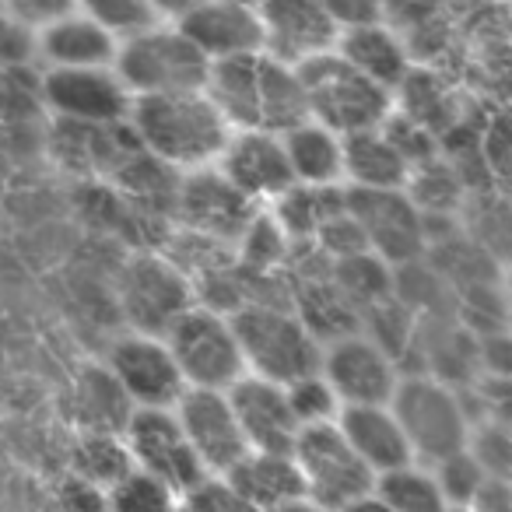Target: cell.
Masks as SVG:
<instances>
[{
	"mask_svg": "<svg viewBox=\"0 0 512 512\" xmlns=\"http://www.w3.org/2000/svg\"><path fill=\"white\" fill-rule=\"evenodd\" d=\"M120 39L81 11H71L39 32V57L46 71H81V67H113Z\"/></svg>",
	"mask_w": 512,
	"mask_h": 512,
	"instance_id": "603a6c76",
	"label": "cell"
},
{
	"mask_svg": "<svg viewBox=\"0 0 512 512\" xmlns=\"http://www.w3.org/2000/svg\"><path fill=\"white\" fill-rule=\"evenodd\" d=\"M0 512H4V509H0Z\"/></svg>",
	"mask_w": 512,
	"mask_h": 512,
	"instance_id": "bcb514c9",
	"label": "cell"
},
{
	"mask_svg": "<svg viewBox=\"0 0 512 512\" xmlns=\"http://www.w3.org/2000/svg\"><path fill=\"white\" fill-rule=\"evenodd\" d=\"M165 344L183 372L186 390H232L246 376V358L232 316L204 302H193L165 330Z\"/></svg>",
	"mask_w": 512,
	"mask_h": 512,
	"instance_id": "52a82bcc",
	"label": "cell"
},
{
	"mask_svg": "<svg viewBox=\"0 0 512 512\" xmlns=\"http://www.w3.org/2000/svg\"><path fill=\"white\" fill-rule=\"evenodd\" d=\"M414 162L397 137L379 130L344 137V179L351 190H404L411 183Z\"/></svg>",
	"mask_w": 512,
	"mask_h": 512,
	"instance_id": "cb8c5ba5",
	"label": "cell"
},
{
	"mask_svg": "<svg viewBox=\"0 0 512 512\" xmlns=\"http://www.w3.org/2000/svg\"><path fill=\"white\" fill-rule=\"evenodd\" d=\"M428 467L435 470V477H439L442 491H446L453 509H470V502L477 498L481 484L488 481V470L477 463V456L470 453V449H460V453L446 456V460H439V463H428Z\"/></svg>",
	"mask_w": 512,
	"mask_h": 512,
	"instance_id": "d6a6232c",
	"label": "cell"
},
{
	"mask_svg": "<svg viewBox=\"0 0 512 512\" xmlns=\"http://www.w3.org/2000/svg\"><path fill=\"white\" fill-rule=\"evenodd\" d=\"M39 95L60 123L81 127H120L130 120L134 95L123 88L113 67H81V71H46Z\"/></svg>",
	"mask_w": 512,
	"mask_h": 512,
	"instance_id": "30bf717a",
	"label": "cell"
},
{
	"mask_svg": "<svg viewBox=\"0 0 512 512\" xmlns=\"http://www.w3.org/2000/svg\"><path fill=\"white\" fill-rule=\"evenodd\" d=\"M179 509V491L162 484L158 477L144 474V470H130L123 474L113 488L106 491V512H176Z\"/></svg>",
	"mask_w": 512,
	"mask_h": 512,
	"instance_id": "f546056e",
	"label": "cell"
},
{
	"mask_svg": "<svg viewBox=\"0 0 512 512\" xmlns=\"http://www.w3.org/2000/svg\"><path fill=\"white\" fill-rule=\"evenodd\" d=\"M120 299L137 334L165 337V330L193 306V288L169 256H137L123 271Z\"/></svg>",
	"mask_w": 512,
	"mask_h": 512,
	"instance_id": "5bb4252c",
	"label": "cell"
},
{
	"mask_svg": "<svg viewBox=\"0 0 512 512\" xmlns=\"http://www.w3.org/2000/svg\"><path fill=\"white\" fill-rule=\"evenodd\" d=\"M453 512H470V509H453Z\"/></svg>",
	"mask_w": 512,
	"mask_h": 512,
	"instance_id": "ee69618b",
	"label": "cell"
},
{
	"mask_svg": "<svg viewBox=\"0 0 512 512\" xmlns=\"http://www.w3.org/2000/svg\"><path fill=\"white\" fill-rule=\"evenodd\" d=\"M74 404H78V418L85 425V432H113L123 435L134 404L127 400V393L120 390L109 369H92L81 376L78 390H74Z\"/></svg>",
	"mask_w": 512,
	"mask_h": 512,
	"instance_id": "83f0119b",
	"label": "cell"
},
{
	"mask_svg": "<svg viewBox=\"0 0 512 512\" xmlns=\"http://www.w3.org/2000/svg\"><path fill=\"white\" fill-rule=\"evenodd\" d=\"M176 211L179 221L190 228L193 235H204L211 242H239L246 228L253 225L256 211L253 200H246L218 169H197L186 172L176 193Z\"/></svg>",
	"mask_w": 512,
	"mask_h": 512,
	"instance_id": "2e32d148",
	"label": "cell"
},
{
	"mask_svg": "<svg viewBox=\"0 0 512 512\" xmlns=\"http://www.w3.org/2000/svg\"><path fill=\"white\" fill-rule=\"evenodd\" d=\"M249 4H256V0H249Z\"/></svg>",
	"mask_w": 512,
	"mask_h": 512,
	"instance_id": "f6af8a7d",
	"label": "cell"
},
{
	"mask_svg": "<svg viewBox=\"0 0 512 512\" xmlns=\"http://www.w3.org/2000/svg\"><path fill=\"white\" fill-rule=\"evenodd\" d=\"M109 376L120 383L127 400L137 407H176L186 393V379L172 358L165 337L155 334H127L109 348L106 355Z\"/></svg>",
	"mask_w": 512,
	"mask_h": 512,
	"instance_id": "4fadbf2b",
	"label": "cell"
},
{
	"mask_svg": "<svg viewBox=\"0 0 512 512\" xmlns=\"http://www.w3.org/2000/svg\"><path fill=\"white\" fill-rule=\"evenodd\" d=\"M176 512H256L225 477H204L190 491L179 495Z\"/></svg>",
	"mask_w": 512,
	"mask_h": 512,
	"instance_id": "836d02e7",
	"label": "cell"
},
{
	"mask_svg": "<svg viewBox=\"0 0 512 512\" xmlns=\"http://www.w3.org/2000/svg\"><path fill=\"white\" fill-rule=\"evenodd\" d=\"M225 393L232 400V411L239 418L249 449H256V453H292L302 428L295 421L292 407H288L285 386L246 372Z\"/></svg>",
	"mask_w": 512,
	"mask_h": 512,
	"instance_id": "ffe728a7",
	"label": "cell"
},
{
	"mask_svg": "<svg viewBox=\"0 0 512 512\" xmlns=\"http://www.w3.org/2000/svg\"><path fill=\"white\" fill-rule=\"evenodd\" d=\"M225 481L253 505L256 512H285L306 502L299 463L292 453H256L249 449L239 463L225 474Z\"/></svg>",
	"mask_w": 512,
	"mask_h": 512,
	"instance_id": "7402d4cb",
	"label": "cell"
},
{
	"mask_svg": "<svg viewBox=\"0 0 512 512\" xmlns=\"http://www.w3.org/2000/svg\"><path fill=\"white\" fill-rule=\"evenodd\" d=\"M470 512H512V477H491L481 484Z\"/></svg>",
	"mask_w": 512,
	"mask_h": 512,
	"instance_id": "8d00e7d4",
	"label": "cell"
},
{
	"mask_svg": "<svg viewBox=\"0 0 512 512\" xmlns=\"http://www.w3.org/2000/svg\"><path fill=\"white\" fill-rule=\"evenodd\" d=\"M134 141L144 155L172 172H197L218 165L232 127L207 92L148 95L134 99L127 120Z\"/></svg>",
	"mask_w": 512,
	"mask_h": 512,
	"instance_id": "6da1fadb",
	"label": "cell"
},
{
	"mask_svg": "<svg viewBox=\"0 0 512 512\" xmlns=\"http://www.w3.org/2000/svg\"><path fill=\"white\" fill-rule=\"evenodd\" d=\"M348 512H393V509H386V505L379 502L376 495H369V498H365V502H358L355 509H348Z\"/></svg>",
	"mask_w": 512,
	"mask_h": 512,
	"instance_id": "ab89813d",
	"label": "cell"
},
{
	"mask_svg": "<svg viewBox=\"0 0 512 512\" xmlns=\"http://www.w3.org/2000/svg\"><path fill=\"white\" fill-rule=\"evenodd\" d=\"M256 15L264 25V53L292 67L337 50L344 32L327 0H256Z\"/></svg>",
	"mask_w": 512,
	"mask_h": 512,
	"instance_id": "7c38bea8",
	"label": "cell"
},
{
	"mask_svg": "<svg viewBox=\"0 0 512 512\" xmlns=\"http://www.w3.org/2000/svg\"><path fill=\"white\" fill-rule=\"evenodd\" d=\"M214 169L256 207L267 200L278 204L295 186L285 141H281V134H267V130H232Z\"/></svg>",
	"mask_w": 512,
	"mask_h": 512,
	"instance_id": "ac0fdd59",
	"label": "cell"
},
{
	"mask_svg": "<svg viewBox=\"0 0 512 512\" xmlns=\"http://www.w3.org/2000/svg\"><path fill=\"white\" fill-rule=\"evenodd\" d=\"M74 8L109 29L116 39H127L158 22L151 0H74Z\"/></svg>",
	"mask_w": 512,
	"mask_h": 512,
	"instance_id": "1f68e13d",
	"label": "cell"
},
{
	"mask_svg": "<svg viewBox=\"0 0 512 512\" xmlns=\"http://www.w3.org/2000/svg\"><path fill=\"white\" fill-rule=\"evenodd\" d=\"M285 393L299 428L337 425V418H341V397L334 393L323 372H309V376L295 379V383L285 386Z\"/></svg>",
	"mask_w": 512,
	"mask_h": 512,
	"instance_id": "4dcf8cb0",
	"label": "cell"
},
{
	"mask_svg": "<svg viewBox=\"0 0 512 512\" xmlns=\"http://www.w3.org/2000/svg\"><path fill=\"white\" fill-rule=\"evenodd\" d=\"M348 64H355L362 74H369L372 81H379L383 88H397L407 78V50L397 39V32L386 29L379 22H365V25H348L341 32V43H337Z\"/></svg>",
	"mask_w": 512,
	"mask_h": 512,
	"instance_id": "484cf974",
	"label": "cell"
},
{
	"mask_svg": "<svg viewBox=\"0 0 512 512\" xmlns=\"http://www.w3.org/2000/svg\"><path fill=\"white\" fill-rule=\"evenodd\" d=\"M134 470L123 435L113 432H85L74 446V477L109 491L123 474Z\"/></svg>",
	"mask_w": 512,
	"mask_h": 512,
	"instance_id": "f1b7e54d",
	"label": "cell"
},
{
	"mask_svg": "<svg viewBox=\"0 0 512 512\" xmlns=\"http://www.w3.org/2000/svg\"><path fill=\"white\" fill-rule=\"evenodd\" d=\"M176 25L211 64L264 53V25L249 0H200Z\"/></svg>",
	"mask_w": 512,
	"mask_h": 512,
	"instance_id": "d6986e66",
	"label": "cell"
},
{
	"mask_svg": "<svg viewBox=\"0 0 512 512\" xmlns=\"http://www.w3.org/2000/svg\"><path fill=\"white\" fill-rule=\"evenodd\" d=\"M502 327H505V330H509V334H512V306L505 309V323H502Z\"/></svg>",
	"mask_w": 512,
	"mask_h": 512,
	"instance_id": "b9f144b4",
	"label": "cell"
},
{
	"mask_svg": "<svg viewBox=\"0 0 512 512\" xmlns=\"http://www.w3.org/2000/svg\"><path fill=\"white\" fill-rule=\"evenodd\" d=\"M505 288H509V295H512V264L505 267Z\"/></svg>",
	"mask_w": 512,
	"mask_h": 512,
	"instance_id": "7bdbcfd3",
	"label": "cell"
},
{
	"mask_svg": "<svg viewBox=\"0 0 512 512\" xmlns=\"http://www.w3.org/2000/svg\"><path fill=\"white\" fill-rule=\"evenodd\" d=\"M393 414L404 425V435L414 449V460L439 463L470 446V411L460 390L435 376H404L390 400Z\"/></svg>",
	"mask_w": 512,
	"mask_h": 512,
	"instance_id": "8992f818",
	"label": "cell"
},
{
	"mask_svg": "<svg viewBox=\"0 0 512 512\" xmlns=\"http://www.w3.org/2000/svg\"><path fill=\"white\" fill-rule=\"evenodd\" d=\"M123 442H127V453L137 470L158 477L179 495L211 477L200 456L193 453L172 407H137L123 428Z\"/></svg>",
	"mask_w": 512,
	"mask_h": 512,
	"instance_id": "9c48e42d",
	"label": "cell"
},
{
	"mask_svg": "<svg viewBox=\"0 0 512 512\" xmlns=\"http://www.w3.org/2000/svg\"><path fill=\"white\" fill-rule=\"evenodd\" d=\"M285 155L292 165L295 186L306 190H334L344 183V137L316 120H302L299 127L281 134Z\"/></svg>",
	"mask_w": 512,
	"mask_h": 512,
	"instance_id": "d4e9b609",
	"label": "cell"
},
{
	"mask_svg": "<svg viewBox=\"0 0 512 512\" xmlns=\"http://www.w3.org/2000/svg\"><path fill=\"white\" fill-rule=\"evenodd\" d=\"M320 372L341 397V407L390 404L400 379H404L397 358L369 334H344L323 344Z\"/></svg>",
	"mask_w": 512,
	"mask_h": 512,
	"instance_id": "8fae6325",
	"label": "cell"
},
{
	"mask_svg": "<svg viewBox=\"0 0 512 512\" xmlns=\"http://www.w3.org/2000/svg\"><path fill=\"white\" fill-rule=\"evenodd\" d=\"M64 505L67 512H106V491L81 477H71L64 488Z\"/></svg>",
	"mask_w": 512,
	"mask_h": 512,
	"instance_id": "74e56055",
	"label": "cell"
},
{
	"mask_svg": "<svg viewBox=\"0 0 512 512\" xmlns=\"http://www.w3.org/2000/svg\"><path fill=\"white\" fill-rule=\"evenodd\" d=\"M4 15H11L18 25H25L29 32H46L50 25H57L60 18H67L74 8V0H0Z\"/></svg>",
	"mask_w": 512,
	"mask_h": 512,
	"instance_id": "d590c367",
	"label": "cell"
},
{
	"mask_svg": "<svg viewBox=\"0 0 512 512\" xmlns=\"http://www.w3.org/2000/svg\"><path fill=\"white\" fill-rule=\"evenodd\" d=\"M204 92L211 95V102L221 109L232 130L285 134L302 120H309L299 67L285 64L271 53L211 64Z\"/></svg>",
	"mask_w": 512,
	"mask_h": 512,
	"instance_id": "7a4b0ae2",
	"label": "cell"
},
{
	"mask_svg": "<svg viewBox=\"0 0 512 512\" xmlns=\"http://www.w3.org/2000/svg\"><path fill=\"white\" fill-rule=\"evenodd\" d=\"M113 71L134 99H148V95L204 92L211 60L179 32V25L155 22L151 29L120 39Z\"/></svg>",
	"mask_w": 512,
	"mask_h": 512,
	"instance_id": "5b68a950",
	"label": "cell"
},
{
	"mask_svg": "<svg viewBox=\"0 0 512 512\" xmlns=\"http://www.w3.org/2000/svg\"><path fill=\"white\" fill-rule=\"evenodd\" d=\"M292 456L299 463L302 484H306V502H313L323 512L355 509L376 488V474L348 446L337 425L302 428Z\"/></svg>",
	"mask_w": 512,
	"mask_h": 512,
	"instance_id": "ba28073f",
	"label": "cell"
},
{
	"mask_svg": "<svg viewBox=\"0 0 512 512\" xmlns=\"http://www.w3.org/2000/svg\"><path fill=\"white\" fill-rule=\"evenodd\" d=\"M337 428L348 439V446L362 456L372 474H390V470L414 463V449L404 435L390 404H365V407H341Z\"/></svg>",
	"mask_w": 512,
	"mask_h": 512,
	"instance_id": "44dd1931",
	"label": "cell"
},
{
	"mask_svg": "<svg viewBox=\"0 0 512 512\" xmlns=\"http://www.w3.org/2000/svg\"><path fill=\"white\" fill-rule=\"evenodd\" d=\"M172 411L211 477H225L249 453V442L225 390H186Z\"/></svg>",
	"mask_w": 512,
	"mask_h": 512,
	"instance_id": "e0dca14e",
	"label": "cell"
},
{
	"mask_svg": "<svg viewBox=\"0 0 512 512\" xmlns=\"http://www.w3.org/2000/svg\"><path fill=\"white\" fill-rule=\"evenodd\" d=\"M197 4H200V0H151V8H155L158 22H172V25H176L186 11L197 8Z\"/></svg>",
	"mask_w": 512,
	"mask_h": 512,
	"instance_id": "f35d334b",
	"label": "cell"
},
{
	"mask_svg": "<svg viewBox=\"0 0 512 512\" xmlns=\"http://www.w3.org/2000/svg\"><path fill=\"white\" fill-rule=\"evenodd\" d=\"M477 372L491 383H512V334L505 327L477 334Z\"/></svg>",
	"mask_w": 512,
	"mask_h": 512,
	"instance_id": "e575fe53",
	"label": "cell"
},
{
	"mask_svg": "<svg viewBox=\"0 0 512 512\" xmlns=\"http://www.w3.org/2000/svg\"><path fill=\"white\" fill-rule=\"evenodd\" d=\"M285 512H323V509H316L313 502H299V505H292V509H285Z\"/></svg>",
	"mask_w": 512,
	"mask_h": 512,
	"instance_id": "60d3db41",
	"label": "cell"
},
{
	"mask_svg": "<svg viewBox=\"0 0 512 512\" xmlns=\"http://www.w3.org/2000/svg\"><path fill=\"white\" fill-rule=\"evenodd\" d=\"M348 211L386 264H411L425 249V218L404 190H348Z\"/></svg>",
	"mask_w": 512,
	"mask_h": 512,
	"instance_id": "9a60e30c",
	"label": "cell"
},
{
	"mask_svg": "<svg viewBox=\"0 0 512 512\" xmlns=\"http://www.w3.org/2000/svg\"><path fill=\"white\" fill-rule=\"evenodd\" d=\"M372 495L393 512H453L435 470L421 460L404 463L390 474H379Z\"/></svg>",
	"mask_w": 512,
	"mask_h": 512,
	"instance_id": "4316f807",
	"label": "cell"
},
{
	"mask_svg": "<svg viewBox=\"0 0 512 512\" xmlns=\"http://www.w3.org/2000/svg\"><path fill=\"white\" fill-rule=\"evenodd\" d=\"M302 92H306L309 120L323 123L341 137L379 130L390 123L393 92L362 74L337 50L320 53L299 67Z\"/></svg>",
	"mask_w": 512,
	"mask_h": 512,
	"instance_id": "3957f363",
	"label": "cell"
},
{
	"mask_svg": "<svg viewBox=\"0 0 512 512\" xmlns=\"http://www.w3.org/2000/svg\"><path fill=\"white\" fill-rule=\"evenodd\" d=\"M228 316H232L249 376L288 386L309 372H320L323 341L302 316L271 302H242Z\"/></svg>",
	"mask_w": 512,
	"mask_h": 512,
	"instance_id": "277c9868",
	"label": "cell"
}]
</instances>
